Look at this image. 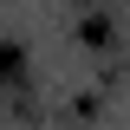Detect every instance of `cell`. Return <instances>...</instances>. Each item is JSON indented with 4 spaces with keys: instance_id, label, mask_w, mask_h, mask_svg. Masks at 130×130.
Segmentation results:
<instances>
[{
    "instance_id": "1",
    "label": "cell",
    "mask_w": 130,
    "mask_h": 130,
    "mask_svg": "<svg viewBox=\"0 0 130 130\" xmlns=\"http://www.w3.org/2000/svg\"><path fill=\"white\" fill-rule=\"evenodd\" d=\"M26 78V46H13V39H7V46H0V91H7V85H20Z\"/></svg>"
},
{
    "instance_id": "2",
    "label": "cell",
    "mask_w": 130,
    "mask_h": 130,
    "mask_svg": "<svg viewBox=\"0 0 130 130\" xmlns=\"http://www.w3.org/2000/svg\"><path fill=\"white\" fill-rule=\"evenodd\" d=\"M85 39H91V46H111V20L91 13V20H85Z\"/></svg>"
}]
</instances>
